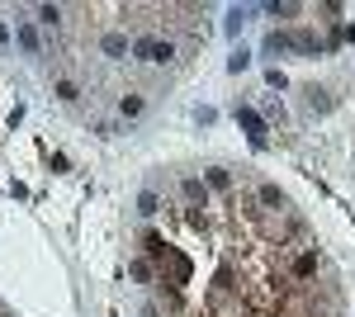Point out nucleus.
I'll use <instances>...</instances> for the list:
<instances>
[{
  "instance_id": "nucleus-1",
  "label": "nucleus",
  "mask_w": 355,
  "mask_h": 317,
  "mask_svg": "<svg viewBox=\"0 0 355 317\" xmlns=\"http://www.w3.org/2000/svg\"><path fill=\"white\" fill-rule=\"evenodd\" d=\"M237 123L251 128V142H256V147L266 142V123H261V114H256V109H237Z\"/></svg>"
},
{
  "instance_id": "nucleus-2",
  "label": "nucleus",
  "mask_w": 355,
  "mask_h": 317,
  "mask_svg": "<svg viewBox=\"0 0 355 317\" xmlns=\"http://www.w3.org/2000/svg\"><path fill=\"white\" fill-rule=\"evenodd\" d=\"M128 275H133V280H142V284H157V275H152V261H147V256L128 261Z\"/></svg>"
},
{
  "instance_id": "nucleus-3",
  "label": "nucleus",
  "mask_w": 355,
  "mask_h": 317,
  "mask_svg": "<svg viewBox=\"0 0 355 317\" xmlns=\"http://www.w3.org/2000/svg\"><path fill=\"white\" fill-rule=\"evenodd\" d=\"M327 90H318V85H308V109H327Z\"/></svg>"
}]
</instances>
